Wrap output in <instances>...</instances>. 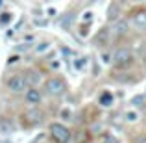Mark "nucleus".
<instances>
[{"label": "nucleus", "mask_w": 146, "mask_h": 143, "mask_svg": "<svg viewBox=\"0 0 146 143\" xmlns=\"http://www.w3.org/2000/svg\"><path fill=\"white\" fill-rule=\"evenodd\" d=\"M59 115H61V117H63V119H67V121H68V119H70V111H68L67 108H65V110H61V111H59Z\"/></svg>", "instance_id": "obj_23"}, {"label": "nucleus", "mask_w": 146, "mask_h": 143, "mask_svg": "<svg viewBox=\"0 0 146 143\" xmlns=\"http://www.w3.org/2000/svg\"><path fill=\"white\" fill-rule=\"evenodd\" d=\"M44 89H46V93L50 97H61L65 93V82L61 78H48L46 84H44Z\"/></svg>", "instance_id": "obj_4"}, {"label": "nucleus", "mask_w": 146, "mask_h": 143, "mask_svg": "<svg viewBox=\"0 0 146 143\" xmlns=\"http://www.w3.org/2000/svg\"><path fill=\"white\" fill-rule=\"evenodd\" d=\"M24 119L28 121V125H32V126H35V125H41L43 123V119H44V115H43V111L39 110L37 106H32L28 111H26V115H24Z\"/></svg>", "instance_id": "obj_5"}, {"label": "nucleus", "mask_w": 146, "mask_h": 143, "mask_svg": "<svg viewBox=\"0 0 146 143\" xmlns=\"http://www.w3.org/2000/svg\"><path fill=\"white\" fill-rule=\"evenodd\" d=\"M26 78H28V84H30V86L35 87V84L41 80V76H39V73H32V71H30V73H26Z\"/></svg>", "instance_id": "obj_13"}, {"label": "nucleus", "mask_w": 146, "mask_h": 143, "mask_svg": "<svg viewBox=\"0 0 146 143\" xmlns=\"http://www.w3.org/2000/svg\"><path fill=\"white\" fill-rule=\"evenodd\" d=\"M11 19V13H2V17H0V24H7Z\"/></svg>", "instance_id": "obj_21"}, {"label": "nucleus", "mask_w": 146, "mask_h": 143, "mask_svg": "<svg viewBox=\"0 0 146 143\" xmlns=\"http://www.w3.org/2000/svg\"><path fill=\"white\" fill-rule=\"evenodd\" d=\"M70 22H72V13H65L63 19H59V26L63 30H68V28H70Z\"/></svg>", "instance_id": "obj_12"}, {"label": "nucleus", "mask_w": 146, "mask_h": 143, "mask_svg": "<svg viewBox=\"0 0 146 143\" xmlns=\"http://www.w3.org/2000/svg\"><path fill=\"white\" fill-rule=\"evenodd\" d=\"M118 15H120V4H118V2H111L109 9H107V19L113 22V21L118 19Z\"/></svg>", "instance_id": "obj_10"}, {"label": "nucleus", "mask_w": 146, "mask_h": 143, "mask_svg": "<svg viewBox=\"0 0 146 143\" xmlns=\"http://www.w3.org/2000/svg\"><path fill=\"white\" fill-rule=\"evenodd\" d=\"M24 99L30 106H37V104L41 102V99H43V95H41V91L37 89V87H28L26 93H24Z\"/></svg>", "instance_id": "obj_6"}, {"label": "nucleus", "mask_w": 146, "mask_h": 143, "mask_svg": "<svg viewBox=\"0 0 146 143\" xmlns=\"http://www.w3.org/2000/svg\"><path fill=\"white\" fill-rule=\"evenodd\" d=\"M0 4H2V0H0Z\"/></svg>", "instance_id": "obj_29"}, {"label": "nucleus", "mask_w": 146, "mask_h": 143, "mask_svg": "<svg viewBox=\"0 0 146 143\" xmlns=\"http://www.w3.org/2000/svg\"><path fill=\"white\" fill-rule=\"evenodd\" d=\"M35 24L37 26H46L48 24V19H35Z\"/></svg>", "instance_id": "obj_25"}, {"label": "nucleus", "mask_w": 146, "mask_h": 143, "mask_svg": "<svg viewBox=\"0 0 146 143\" xmlns=\"http://www.w3.org/2000/svg\"><path fill=\"white\" fill-rule=\"evenodd\" d=\"M89 140H91V134L85 132V130H82V132L76 134V143H87Z\"/></svg>", "instance_id": "obj_14"}, {"label": "nucleus", "mask_w": 146, "mask_h": 143, "mask_svg": "<svg viewBox=\"0 0 146 143\" xmlns=\"http://www.w3.org/2000/svg\"><path fill=\"white\" fill-rule=\"evenodd\" d=\"M83 65H85V58H80L78 61H74V67H76V69H82Z\"/></svg>", "instance_id": "obj_22"}, {"label": "nucleus", "mask_w": 146, "mask_h": 143, "mask_svg": "<svg viewBox=\"0 0 146 143\" xmlns=\"http://www.w3.org/2000/svg\"><path fill=\"white\" fill-rule=\"evenodd\" d=\"M100 60H102V63H106V65L113 63V56H111V54H107V52H102V54H100Z\"/></svg>", "instance_id": "obj_16"}, {"label": "nucleus", "mask_w": 146, "mask_h": 143, "mask_svg": "<svg viewBox=\"0 0 146 143\" xmlns=\"http://www.w3.org/2000/svg\"><path fill=\"white\" fill-rule=\"evenodd\" d=\"M102 143H120V140H117V138L111 136V134H106V136L102 138Z\"/></svg>", "instance_id": "obj_17"}, {"label": "nucleus", "mask_w": 146, "mask_h": 143, "mask_svg": "<svg viewBox=\"0 0 146 143\" xmlns=\"http://www.w3.org/2000/svg\"><path fill=\"white\" fill-rule=\"evenodd\" d=\"M128 21L126 19H117V21H113V24H111V30H113L115 36H124L126 32H128Z\"/></svg>", "instance_id": "obj_8"}, {"label": "nucleus", "mask_w": 146, "mask_h": 143, "mask_svg": "<svg viewBox=\"0 0 146 143\" xmlns=\"http://www.w3.org/2000/svg\"><path fill=\"white\" fill-rule=\"evenodd\" d=\"M19 60H21V56H19V54L15 56V54H13V56H9V60H7V65H13L15 61H19Z\"/></svg>", "instance_id": "obj_24"}, {"label": "nucleus", "mask_w": 146, "mask_h": 143, "mask_svg": "<svg viewBox=\"0 0 146 143\" xmlns=\"http://www.w3.org/2000/svg\"><path fill=\"white\" fill-rule=\"evenodd\" d=\"M46 13H48V17H54V15H56L57 11H56V7H48V9H46Z\"/></svg>", "instance_id": "obj_27"}, {"label": "nucleus", "mask_w": 146, "mask_h": 143, "mask_svg": "<svg viewBox=\"0 0 146 143\" xmlns=\"http://www.w3.org/2000/svg\"><path fill=\"white\" fill-rule=\"evenodd\" d=\"M133 63V52L129 48H117L113 54V65L118 69H124Z\"/></svg>", "instance_id": "obj_1"}, {"label": "nucleus", "mask_w": 146, "mask_h": 143, "mask_svg": "<svg viewBox=\"0 0 146 143\" xmlns=\"http://www.w3.org/2000/svg\"><path fill=\"white\" fill-rule=\"evenodd\" d=\"M30 48H32V45H30V43H21L17 47V52H26V50H30Z\"/></svg>", "instance_id": "obj_20"}, {"label": "nucleus", "mask_w": 146, "mask_h": 143, "mask_svg": "<svg viewBox=\"0 0 146 143\" xmlns=\"http://www.w3.org/2000/svg\"><path fill=\"white\" fill-rule=\"evenodd\" d=\"M50 134L57 143H68L70 141V130L61 123H52L50 125Z\"/></svg>", "instance_id": "obj_3"}, {"label": "nucleus", "mask_w": 146, "mask_h": 143, "mask_svg": "<svg viewBox=\"0 0 146 143\" xmlns=\"http://www.w3.org/2000/svg\"><path fill=\"white\" fill-rule=\"evenodd\" d=\"M82 21H83V22L93 21V11H83V13H82Z\"/></svg>", "instance_id": "obj_19"}, {"label": "nucleus", "mask_w": 146, "mask_h": 143, "mask_svg": "<svg viewBox=\"0 0 146 143\" xmlns=\"http://www.w3.org/2000/svg\"><path fill=\"white\" fill-rule=\"evenodd\" d=\"M135 2H143V0H135Z\"/></svg>", "instance_id": "obj_28"}, {"label": "nucleus", "mask_w": 146, "mask_h": 143, "mask_svg": "<svg viewBox=\"0 0 146 143\" xmlns=\"http://www.w3.org/2000/svg\"><path fill=\"white\" fill-rule=\"evenodd\" d=\"M48 48H50V43H46V41H43V43H39V45H37V47L33 48V50H35V54H44Z\"/></svg>", "instance_id": "obj_15"}, {"label": "nucleus", "mask_w": 146, "mask_h": 143, "mask_svg": "<svg viewBox=\"0 0 146 143\" xmlns=\"http://www.w3.org/2000/svg\"><path fill=\"white\" fill-rule=\"evenodd\" d=\"M113 100H115V97L111 91H102L98 97V104L102 108H109V106H113Z\"/></svg>", "instance_id": "obj_9"}, {"label": "nucleus", "mask_w": 146, "mask_h": 143, "mask_svg": "<svg viewBox=\"0 0 146 143\" xmlns=\"http://www.w3.org/2000/svg\"><path fill=\"white\" fill-rule=\"evenodd\" d=\"M133 143H146V136H139L133 140Z\"/></svg>", "instance_id": "obj_26"}, {"label": "nucleus", "mask_w": 146, "mask_h": 143, "mask_svg": "<svg viewBox=\"0 0 146 143\" xmlns=\"http://www.w3.org/2000/svg\"><path fill=\"white\" fill-rule=\"evenodd\" d=\"M131 26L135 30H139V32H144L146 30V11H137V13H133Z\"/></svg>", "instance_id": "obj_7"}, {"label": "nucleus", "mask_w": 146, "mask_h": 143, "mask_svg": "<svg viewBox=\"0 0 146 143\" xmlns=\"http://www.w3.org/2000/svg\"><path fill=\"white\" fill-rule=\"evenodd\" d=\"M30 87L28 84V78H26V75H13L9 80H7V89L11 91V93H26V89Z\"/></svg>", "instance_id": "obj_2"}, {"label": "nucleus", "mask_w": 146, "mask_h": 143, "mask_svg": "<svg viewBox=\"0 0 146 143\" xmlns=\"http://www.w3.org/2000/svg\"><path fill=\"white\" fill-rule=\"evenodd\" d=\"M143 102H144V95H137V97H133V99H131L133 106H143Z\"/></svg>", "instance_id": "obj_18"}, {"label": "nucleus", "mask_w": 146, "mask_h": 143, "mask_svg": "<svg viewBox=\"0 0 146 143\" xmlns=\"http://www.w3.org/2000/svg\"><path fill=\"white\" fill-rule=\"evenodd\" d=\"M124 119H126V123H137L141 119V115H139V111H135V110H128L124 113Z\"/></svg>", "instance_id": "obj_11"}]
</instances>
